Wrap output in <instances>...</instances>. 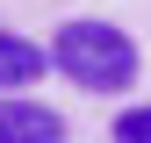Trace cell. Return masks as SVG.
Segmentation results:
<instances>
[{"label":"cell","mask_w":151,"mask_h":143,"mask_svg":"<svg viewBox=\"0 0 151 143\" xmlns=\"http://www.w3.org/2000/svg\"><path fill=\"white\" fill-rule=\"evenodd\" d=\"M50 57L72 86H86V93H122V86H137V43L115 29V22H65L58 43H50Z\"/></svg>","instance_id":"cell-1"},{"label":"cell","mask_w":151,"mask_h":143,"mask_svg":"<svg viewBox=\"0 0 151 143\" xmlns=\"http://www.w3.org/2000/svg\"><path fill=\"white\" fill-rule=\"evenodd\" d=\"M0 143H65V122L50 115L43 100L0 93Z\"/></svg>","instance_id":"cell-2"},{"label":"cell","mask_w":151,"mask_h":143,"mask_svg":"<svg viewBox=\"0 0 151 143\" xmlns=\"http://www.w3.org/2000/svg\"><path fill=\"white\" fill-rule=\"evenodd\" d=\"M115 143H151V107H122V122H115Z\"/></svg>","instance_id":"cell-4"},{"label":"cell","mask_w":151,"mask_h":143,"mask_svg":"<svg viewBox=\"0 0 151 143\" xmlns=\"http://www.w3.org/2000/svg\"><path fill=\"white\" fill-rule=\"evenodd\" d=\"M43 79V50L29 43V36H14V29H0V93H22V86Z\"/></svg>","instance_id":"cell-3"}]
</instances>
